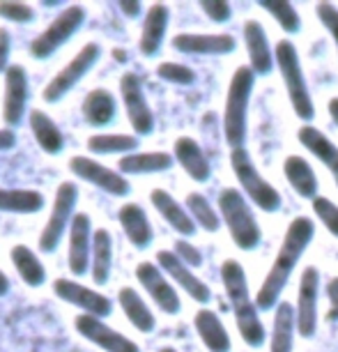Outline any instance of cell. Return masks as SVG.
I'll list each match as a JSON object with an SVG mask.
<instances>
[{
    "mask_svg": "<svg viewBox=\"0 0 338 352\" xmlns=\"http://www.w3.org/2000/svg\"><path fill=\"white\" fill-rule=\"evenodd\" d=\"M315 223L308 217H297L290 221L286 237L281 242V249L276 254V261L271 265L269 274L264 276V281L258 290L256 297V307L262 311H269L276 307L278 297H281L283 288L288 285V278L293 274L295 265L300 263V258L304 256V251L313 240Z\"/></svg>",
    "mask_w": 338,
    "mask_h": 352,
    "instance_id": "obj_1",
    "label": "cell"
},
{
    "mask_svg": "<svg viewBox=\"0 0 338 352\" xmlns=\"http://www.w3.org/2000/svg\"><path fill=\"white\" fill-rule=\"evenodd\" d=\"M221 281L225 295L230 300V307H233L240 336L251 348H260L264 343V324L260 320V316H258L256 302L251 300L247 272H244V267L237 261H225L221 265Z\"/></svg>",
    "mask_w": 338,
    "mask_h": 352,
    "instance_id": "obj_2",
    "label": "cell"
},
{
    "mask_svg": "<svg viewBox=\"0 0 338 352\" xmlns=\"http://www.w3.org/2000/svg\"><path fill=\"white\" fill-rule=\"evenodd\" d=\"M256 74L254 69L242 65L235 69L233 81H230L228 97H225V111H223V134L225 141L233 150L244 148L247 141V111L251 90H254Z\"/></svg>",
    "mask_w": 338,
    "mask_h": 352,
    "instance_id": "obj_3",
    "label": "cell"
},
{
    "mask_svg": "<svg viewBox=\"0 0 338 352\" xmlns=\"http://www.w3.org/2000/svg\"><path fill=\"white\" fill-rule=\"evenodd\" d=\"M274 60H276L278 72H281V76H283V83H286V90H288L290 104H293V109H295V116L304 122H311L315 118V106H313V99H311L306 78H304L300 56H297V49L290 39H281V42L276 44Z\"/></svg>",
    "mask_w": 338,
    "mask_h": 352,
    "instance_id": "obj_4",
    "label": "cell"
},
{
    "mask_svg": "<svg viewBox=\"0 0 338 352\" xmlns=\"http://www.w3.org/2000/svg\"><path fill=\"white\" fill-rule=\"evenodd\" d=\"M218 210L225 226L230 230V237L242 251H254L260 244V226H258L254 212H251L249 203L244 201L242 191L225 187L218 191Z\"/></svg>",
    "mask_w": 338,
    "mask_h": 352,
    "instance_id": "obj_5",
    "label": "cell"
},
{
    "mask_svg": "<svg viewBox=\"0 0 338 352\" xmlns=\"http://www.w3.org/2000/svg\"><path fill=\"white\" fill-rule=\"evenodd\" d=\"M230 166H233L237 182L244 187L247 196L262 212H276L281 208V194H278L260 173H258L254 162H251V155L247 152V148H237L230 152Z\"/></svg>",
    "mask_w": 338,
    "mask_h": 352,
    "instance_id": "obj_6",
    "label": "cell"
},
{
    "mask_svg": "<svg viewBox=\"0 0 338 352\" xmlns=\"http://www.w3.org/2000/svg\"><path fill=\"white\" fill-rule=\"evenodd\" d=\"M83 21H85V8H81V5H69V8H65L60 14L53 19L49 28L44 32H39V35L32 39L30 56L37 58V60L51 58L63 44L69 42V37L81 28Z\"/></svg>",
    "mask_w": 338,
    "mask_h": 352,
    "instance_id": "obj_7",
    "label": "cell"
},
{
    "mask_svg": "<svg viewBox=\"0 0 338 352\" xmlns=\"http://www.w3.org/2000/svg\"><path fill=\"white\" fill-rule=\"evenodd\" d=\"M99 56H102V49H99V44H95V42L85 44L83 49L78 51L76 56L71 58V60L65 65V67L58 72V74L53 76L49 83H46V88L42 92L44 102H49V104L60 102V99L67 95V92L74 88V85L81 81V78L88 74L92 67H95L97 60H99Z\"/></svg>",
    "mask_w": 338,
    "mask_h": 352,
    "instance_id": "obj_8",
    "label": "cell"
},
{
    "mask_svg": "<svg viewBox=\"0 0 338 352\" xmlns=\"http://www.w3.org/2000/svg\"><path fill=\"white\" fill-rule=\"evenodd\" d=\"M78 201V187L74 182H63L60 187L56 189V201H53V210L51 217L46 221L42 235H39V249L44 254H53L60 244L65 228H67L71 212H74V205Z\"/></svg>",
    "mask_w": 338,
    "mask_h": 352,
    "instance_id": "obj_9",
    "label": "cell"
},
{
    "mask_svg": "<svg viewBox=\"0 0 338 352\" xmlns=\"http://www.w3.org/2000/svg\"><path fill=\"white\" fill-rule=\"evenodd\" d=\"M317 292H320V272L308 265L300 278V297L295 309V329L302 338H311L317 329Z\"/></svg>",
    "mask_w": 338,
    "mask_h": 352,
    "instance_id": "obj_10",
    "label": "cell"
},
{
    "mask_svg": "<svg viewBox=\"0 0 338 352\" xmlns=\"http://www.w3.org/2000/svg\"><path fill=\"white\" fill-rule=\"evenodd\" d=\"M69 170L74 173L76 177L81 180L95 184L102 191L111 196H127L131 187L127 182V177L120 175L117 170H111L109 166L99 164L97 159H90V157H71L69 159Z\"/></svg>",
    "mask_w": 338,
    "mask_h": 352,
    "instance_id": "obj_11",
    "label": "cell"
},
{
    "mask_svg": "<svg viewBox=\"0 0 338 352\" xmlns=\"http://www.w3.org/2000/svg\"><path fill=\"white\" fill-rule=\"evenodd\" d=\"M120 92H122L124 109H127V118H129V122L136 134H141V136L152 134V129H155V116H152L150 104H148V99H145L141 76L122 74Z\"/></svg>",
    "mask_w": 338,
    "mask_h": 352,
    "instance_id": "obj_12",
    "label": "cell"
},
{
    "mask_svg": "<svg viewBox=\"0 0 338 352\" xmlns=\"http://www.w3.org/2000/svg\"><path fill=\"white\" fill-rule=\"evenodd\" d=\"M136 278H138V283L148 290L152 302H155L164 314H168V316L180 314V309H182L180 295L175 292V288L170 285V281L166 278L159 265H152L148 261L141 263L136 267Z\"/></svg>",
    "mask_w": 338,
    "mask_h": 352,
    "instance_id": "obj_13",
    "label": "cell"
},
{
    "mask_svg": "<svg viewBox=\"0 0 338 352\" xmlns=\"http://www.w3.org/2000/svg\"><path fill=\"white\" fill-rule=\"evenodd\" d=\"M53 292H56L63 302L83 309L88 316L106 318V316H111V311H113V302L109 297L88 288V285L71 281V278H56V281H53Z\"/></svg>",
    "mask_w": 338,
    "mask_h": 352,
    "instance_id": "obj_14",
    "label": "cell"
},
{
    "mask_svg": "<svg viewBox=\"0 0 338 352\" xmlns=\"http://www.w3.org/2000/svg\"><path fill=\"white\" fill-rule=\"evenodd\" d=\"M74 327L83 338H88L90 343L99 345V348L106 352H141V348H138L131 338L109 327L106 322H102V318L81 314V316H76Z\"/></svg>",
    "mask_w": 338,
    "mask_h": 352,
    "instance_id": "obj_15",
    "label": "cell"
},
{
    "mask_svg": "<svg viewBox=\"0 0 338 352\" xmlns=\"http://www.w3.org/2000/svg\"><path fill=\"white\" fill-rule=\"evenodd\" d=\"M28 104V74L21 65H10L5 72V99L3 118L10 127H16L23 120V111Z\"/></svg>",
    "mask_w": 338,
    "mask_h": 352,
    "instance_id": "obj_16",
    "label": "cell"
},
{
    "mask_svg": "<svg viewBox=\"0 0 338 352\" xmlns=\"http://www.w3.org/2000/svg\"><path fill=\"white\" fill-rule=\"evenodd\" d=\"M157 261H159V267H161L164 274L173 278L177 285H182V290L189 292L191 300H196L201 304L210 302L212 290L207 288V283H203L175 254H170V251H159Z\"/></svg>",
    "mask_w": 338,
    "mask_h": 352,
    "instance_id": "obj_17",
    "label": "cell"
},
{
    "mask_svg": "<svg viewBox=\"0 0 338 352\" xmlns=\"http://www.w3.org/2000/svg\"><path fill=\"white\" fill-rule=\"evenodd\" d=\"M90 251H92V235H90V217L85 212L71 219L69 226V272L74 276H83L90 267Z\"/></svg>",
    "mask_w": 338,
    "mask_h": 352,
    "instance_id": "obj_18",
    "label": "cell"
},
{
    "mask_svg": "<svg viewBox=\"0 0 338 352\" xmlns=\"http://www.w3.org/2000/svg\"><path fill=\"white\" fill-rule=\"evenodd\" d=\"M235 37L233 35H182L173 37V49L180 53H189V56H223V53H233L235 51Z\"/></svg>",
    "mask_w": 338,
    "mask_h": 352,
    "instance_id": "obj_19",
    "label": "cell"
},
{
    "mask_svg": "<svg viewBox=\"0 0 338 352\" xmlns=\"http://www.w3.org/2000/svg\"><path fill=\"white\" fill-rule=\"evenodd\" d=\"M244 42H247L249 58H251V69L254 74L267 76L274 69V53L269 49L267 32L258 21L244 23Z\"/></svg>",
    "mask_w": 338,
    "mask_h": 352,
    "instance_id": "obj_20",
    "label": "cell"
},
{
    "mask_svg": "<svg viewBox=\"0 0 338 352\" xmlns=\"http://www.w3.org/2000/svg\"><path fill=\"white\" fill-rule=\"evenodd\" d=\"M150 201L155 205V210L166 219V223L170 226L173 230H177L184 237H191L196 232V221L189 217V212L182 208L180 203L175 201L168 191L164 189H155L150 194Z\"/></svg>",
    "mask_w": 338,
    "mask_h": 352,
    "instance_id": "obj_21",
    "label": "cell"
},
{
    "mask_svg": "<svg viewBox=\"0 0 338 352\" xmlns=\"http://www.w3.org/2000/svg\"><path fill=\"white\" fill-rule=\"evenodd\" d=\"M297 138H300V143L311 155L317 157L327 166V170L331 173V177L336 180V187H338V148L329 141L327 134H322L313 124H304V127L297 131Z\"/></svg>",
    "mask_w": 338,
    "mask_h": 352,
    "instance_id": "obj_22",
    "label": "cell"
},
{
    "mask_svg": "<svg viewBox=\"0 0 338 352\" xmlns=\"http://www.w3.org/2000/svg\"><path fill=\"white\" fill-rule=\"evenodd\" d=\"M117 221H120L127 240L134 244L136 249H145L152 242L155 230H152V226L148 221V214H145V210L141 208V205H136V203L122 205L120 212H117Z\"/></svg>",
    "mask_w": 338,
    "mask_h": 352,
    "instance_id": "obj_23",
    "label": "cell"
},
{
    "mask_svg": "<svg viewBox=\"0 0 338 352\" xmlns=\"http://www.w3.org/2000/svg\"><path fill=\"white\" fill-rule=\"evenodd\" d=\"M175 159L180 162V166L189 173L191 180L196 182H207L210 180V162L205 157L203 148L198 145V141L189 136H180L175 141Z\"/></svg>",
    "mask_w": 338,
    "mask_h": 352,
    "instance_id": "obj_24",
    "label": "cell"
},
{
    "mask_svg": "<svg viewBox=\"0 0 338 352\" xmlns=\"http://www.w3.org/2000/svg\"><path fill=\"white\" fill-rule=\"evenodd\" d=\"M168 19H170V12L166 8L164 3H157L152 5L145 14V21H143V32H141V53L143 56H155V53L161 49V42H164V35H166V28H168Z\"/></svg>",
    "mask_w": 338,
    "mask_h": 352,
    "instance_id": "obj_25",
    "label": "cell"
},
{
    "mask_svg": "<svg viewBox=\"0 0 338 352\" xmlns=\"http://www.w3.org/2000/svg\"><path fill=\"white\" fill-rule=\"evenodd\" d=\"M196 331L210 352H230V336L214 311L201 309L194 318Z\"/></svg>",
    "mask_w": 338,
    "mask_h": 352,
    "instance_id": "obj_26",
    "label": "cell"
},
{
    "mask_svg": "<svg viewBox=\"0 0 338 352\" xmlns=\"http://www.w3.org/2000/svg\"><path fill=\"white\" fill-rule=\"evenodd\" d=\"M90 267H92V281L97 285L109 283L113 270V240H111V232L106 228H99L92 235Z\"/></svg>",
    "mask_w": 338,
    "mask_h": 352,
    "instance_id": "obj_27",
    "label": "cell"
},
{
    "mask_svg": "<svg viewBox=\"0 0 338 352\" xmlns=\"http://www.w3.org/2000/svg\"><path fill=\"white\" fill-rule=\"evenodd\" d=\"M283 173H286L290 187H293L302 198H313L317 196V175L311 168V164L300 155H290L283 164Z\"/></svg>",
    "mask_w": 338,
    "mask_h": 352,
    "instance_id": "obj_28",
    "label": "cell"
},
{
    "mask_svg": "<svg viewBox=\"0 0 338 352\" xmlns=\"http://www.w3.org/2000/svg\"><path fill=\"white\" fill-rule=\"evenodd\" d=\"M173 166V157L168 152H131L117 162L120 175H143V173H161Z\"/></svg>",
    "mask_w": 338,
    "mask_h": 352,
    "instance_id": "obj_29",
    "label": "cell"
},
{
    "mask_svg": "<svg viewBox=\"0 0 338 352\" xmlns=\"http://www.w3.org/2000/svg\"><path fill=\"white\" fill-rule=\"evenodd\" d=\"M30 129L37 145L46 155H60L65 148V136L44 111H30Z\"/></svg>",
    "mask_w": 338,
    "mask_h": 352,
    "instance_id": "obj_30",
    "label": "cell"
},
{
    "mask_svg": "<svg viewBox=\"0 0 338 352\" xmlns=\"http://www.w3.org/2000/svg\"><path fill=\"white\" fill-rule=\"evenodd\" d=\"M117 302H120L127 320L134 324L138 331L150 334V331L157 327V320H155V316H152L150 307L143 302V297L138 295L134 288H122L120 295H117Z\"/></svg>",
    "mask_w": 338,
    "mask_h": 352,
    "instance_id": "obj_31",
    "label": "cell"
},
{
    "mask_svg": "<svg viewBox=\"0 0 338 352\" xmlns=\"http://www.w3.org/2000/svg\"><path fill=\"white\" fill-rule=\"evenodd\" d=\"M83 116L92 127H106L115 118V97L109 90H90L83 99Z\"/></svg>",
    "mask_w": 338,
    "mask_h": 352,
    "instance_id": "obj_32",
    "label": "cell"
},
{
    "mask_svg": "<svg viewBox=\"0 0 338 352\" xmlns=\"http://www.w3.org/2000/svg\"><path fill=\"white\" fill-rule=\"evenodd\" d=\"M295 341V307L281 302L274 314V331H271V352H293Z\"/></svg>",
    "mask_w": 338,
    "mask_h": 352,
    "instance_id": "obj_33",
    "label": "cell"
},
{
    "mask_svg": "<svg viewBox=\"0 0 338 352\" xmlns=\"http://www.w3.org/2000/svg\"><path fill=\"white\" fill-rule=\"evenodd\" d=\"M44 208V196L35 189H0V212L35 214Z\"/></svg>",
    "mask_w": 338,
    "mask_h": 352,
    "instance_id": "obj_34",
    "label": "cell"
},
{
    "mask_svg": "<svg viewBox=\"0 0 338 352\" xmlns=\"http://www.w3.org/2000/svg\"><path fill=\"white\" fill-rule=\"evenodd\" d=\"M12 263L19 272V276L23 278V283H28L30 288H39L46 281V270L42 261L37 258V254L25 244H16L12 249Z\"/></svg>",
    "mask_w": 338,
    "mask_h": 352,
    "instance_id": "obj_35",
    "label": "cell"
},
{
    "mask_svg": "<svg viewBox=\"0 0 338 352\" xmlns=\"http://www.w3.org/2000/svg\"><path fill=\"white\" fill-rule=\"evenodd\" d=\"M138 138L129 134H97L88 138V150L95 155H115V152H134Z\"/></svg>",
    "mask_w": 338,
    "mask_h": 352,
    "instance_id": "obj_36",
    "label": "cell"
},
{
    "mask_svg": "<svg viewBox=\"0 0 338 352\" xmlns=\"http://www.w3.org/2000/svg\"><path fill=\"white\" fill-rule=\"evenodd\" d=\"M258 5H260L264 12H269V14L276 19V23L281 25V28L286 30L288 35H295V32H300L302 19H300L297 10L288 3V0H260Z\"/></svg>",
    "mask_w": 338,
    "mask_h": 352,
    "instance_id": "obj_37",
    "label": "cell"
},
{
    "mask_svg": "<svg viewBox=\"0 0 338 352\" xmlns=\"http://www.w3.org/2000/svg\"><path fill=\"white\" fill-rule=\"evenodd\" d=\"M187 205H189V210H191V219L201 223L207 232H216L218 228H221V219H218L214 208H212V205L207 203V198H205L203 194H198V191H191V194L187 196Z\"/></svg>",
    "mask_w": 338,
    "mask_h": 352,
    "instance_id": "obj_38",
    "label": "cell"
},
{
    "mask_svg": "<svg viewBox=\"0 0 338 352\" xmlns=\"http://www.w3.org/2000/svg\"><path fill=\"white\" fill-rule=\"evenodd\" d=\"M157 74L159 78H164V81H168V83H175V85L196 83V72L180 63H161L157 67Z\"/></svg>",
    "mask_w": 338,
    "mask_h": 352,
    "instance_id": "obj_39",
    "label": "cell"
},
{
    "mask_svg": "<svg viewBox=\"0 0 338 352\" xmlns=\"http://www.w3.org/2000/svg\"><path fill=\"white\" fill-rule=\"evenodd\" d=\"M313 212H315V217L324 223V228H327L334 237H338V205H334L329 198H324V196H315L313 198Z\"/></svg>",
    "mask_w": 338,
    "mask_h": 352,
    "instance_id": "obj_40",
    "label": "cell"
},
{
    "mask_svg": "<svg viewBox=\"0 0 338 352\" xmlns=\"http://www.w3.org/2000/svg\"><path fill=\"white\" fill-rule=\"evenodd\" d=\"M0 16L8 19V21H14V23H28L35 19V10L25 3H12V0H5V3H0Z\"/></svg>",
    "mask_w": 338,
    "mask_h": 352,
    "instance_id": "obj_41",
    "label": "cell"
},
{
    "mask_svg": "<svg viewBox=\"0 0 338 352\" xmlns=\"http://www.w3.org/2000/svg\"><path fill=\"white\" fill-rule=\"evenodd\" d=\"M315 12H317V19H320V23L329 30V35L334 37L336 49H338V10H336V5L320 3L315 8Z\"/></svg>",
    "mask_w": 338,
    "mask_h": 352,
    "instance_id": "obj_42",
    "label": "cell"
},
{
    "mask_svg": "<svg viewBox=\"0 0 338 352\" xmlns=\"http://www.w3.org/2000/svg\"><path fill=\"white\" fill-rule=\"evenodd\" d=\"M201 10L214 23H223L233 16V10H230V5L225 0H201Z\"/></svg>",
    "mask_w": 338,
    "mask_h": 352,
    "instance_id": "obj_43",
    "label": "cell"
},
{
    "mask_svg": "<svg viewBox=\"0 0 338 352\" xmlns=\"http://www.w3.org/2000/svg\"><path fill=\"white\" fill-rule=\"evenodd\" d=\"M175 256L180 258L187 267H201V265H203V254L194 247V244H189L187 240H177Z\"/></svg>",
    "mask_w": 338,
    "mask_h": 352,
    "instance_id": "obj_44",
    "label": "cell"
},
{
    "mask_svg": "<svg viewBox=\"0 0 338 352\" xmlns=\"http://www.w3.org/2000/svg\"><path fill=\"white\" fill-rule=\"evenodd\" d=\"M10 49H12V37L10 30L0 28V72H8V60H10Z\"/></svg>",
    "mask_w": 338,
    "mask_h": 352,
    "instance_id": "obj_45",
    "label": "cell"
},
{
    "mask_svg": "<svg viewBox=\"0 0 338 352\" xmlns=\"http://www.w3.org/2000/svg\"><path fill=\"white\" fill-rule=\"evenodd\" d=\"M117 8H120L129 19H136L141 14V3H138V0H117Z\"/></svg>",
    "mask_w": 338,
    "mask_h": 352,
    "instance_id": "obj_46",
    "label": "cell"
},
{
    "mask_svg": "<svg viewBox=\"0 0 338 352\" xmlns=\"http://www.w3.org/2000/svg\"><path fill=\"white\" fill-rule=\"evenodd\" d=\"M327 295H329V302H331V311L338 316V276H334L327 283Z\"/></svg>",
    "mask_w": 338,
    "mask_h": 352,
    "instance_id": "obj_47",
    "label": "cell"
},
{
    "mask_svg": "<svg viewBox=\"0 0 338 352\" xmlns=\"http://www.w3.org/2000/svg\"><path fill=\"white\" fill-rule=\"evenodd\" d=\"M16 145V134L12 129H0V150H12Z\"/></svg>",
    "mask_w": 338,
    "mask_h": 352,
    "instance_id": "obj_48",
    "label": "cell"
},
{
    "mask_svg": "<svg viewBox=\"0 0 338 352\" xmlns=\"http://www.w3.org/2000/svg\"><path fill=\"white\" fill-rule=\"evenodd\" d=\"M329 116H331V120H334L336 127H338V97L329 99Z\"/></svg>",
    "mask_w": 338,
    "mask_h": 352,
    "instance_id": "obj_49",
    "label": "cell"
},
{
    "mask_svg": "<svg viewBox=\"0 0 338 352\" xmlns=\"http://www.w3.org/2000/svg\"><path fill=\"white\" fill-rule=\"evenodd\" d=\"M8 290H10V278L3 270H0V297L8 295Z\"/></svg>",
    "mask_w": 338,
    "mask_h": 352,
    "instance_id": "obj_50",
    "label": "cell"
},
{
    "mask_svg": "<svg viewBox=\"0 0 338 352\" xmlns=\"http://www.w3.org/2000/svg\"><path fill=\"white\" fill-rule=\"evenodd\" d=\"M113 58H117V63H127V53L122 49H113Z\"/></svg>",
    "mask_w": 338,
    "mask_h": 352,
    "instance_id": "obj_51",
    "label": "cell"
},
{
    "mask_svg": "<svg viewBox=\"0 0 338 352\" xmlns=\"http://www.w3.org/2000/svg\"><path fill=\"white\" fill-rule=\"evenodd\" d=\"M159 352H177V350H175V348H161Z\"/></svg>",
    "mask_w": 338,
    "mask_h": 352,
    "instance_id": "obj_52",
    "label": "cell"
}]
</instances>
